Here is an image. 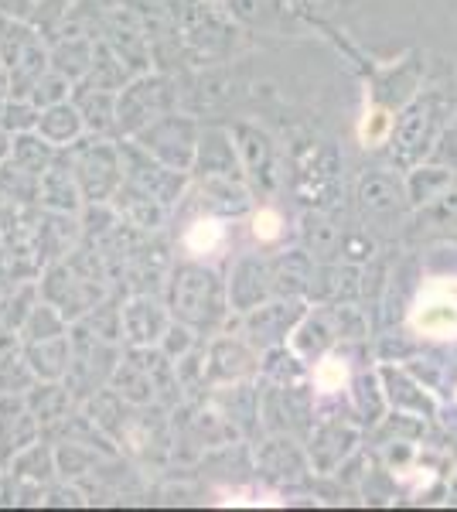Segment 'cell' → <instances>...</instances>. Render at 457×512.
Returning a JSON list of instances; mask_svg holds the SVG:
<instances>
[{"mask_svg": "<svg viewBox=\"0 0 457 512\" xmlns=\"http://www.w3.org/2000/svg\"><path fill=\"white\" fill-rule=\"evenodd\" d=\"M307 315L301 297H270L260 308H253L249 315H243V335L256 349H277V345H287L290 335H294L297 321Z\"/></svg>", "mask_w": 457, "mask_h": 512, "instance_id": "cell-9", "label": "cell"}, {"mask_svg": "<svg viewBox=\"0 0 457 512\" xmlns=\"http://www.w3.org/2000/svg\"><path fill=\"white\" fill-rule=\"evenodd\" d=\"M198 338H202V335H198L195 328L181 325V321H171V328H168V332H164V338H161V345H157V349H161L164 355H168V359L178 362L181 355H188L191 349H195Z\"/></svg>", "mask_w": 457, "mask_h": 512, "instance_id": "cell-51", "label": "cell"}, {"mask_svg": "<svg viewBox=\"0 0 457 512\" xmlns=\"http://www.w3.org/2000/svg\"><path fill=\"white\" fill-rule=\"evenodd\" d=\"M24 345V359L28 366L35 369L38 379H55L69 376V366H72V328L65 335H55V338H38V342H21Z\"/></svg>", "mask_w": 457, "mask_h": 512, "instance_id": "cell-28", "label": "cell"}, {"mask_svg": "<svg viewBox=\"0 0 457 512\" xmlns=\"http://www.w3.org/2000/svg\"><path fill=\"white\" fill-rule=\"evenodd\" d=\"M440 127V103L437 96H420L410 106H403L400 120L393 127V154L400 161V168H417L427 158V151L437 140Z\"/></svg>", "mask_w": 457, "mask_h": 512, "instance_id": "cell-7", "label": "cell"}, {"mask_svg": "<svg viewBox=\"0 0 457 512\" xmlns=\"http://www.w3.org/2000/svg\"><path fill=\"white\" fill-rule=\"evenodd\" d=\"M11 158L21 164V168H28L31 175H45L48 164L58 158V147L48 144L45 137L38 134V130H28V134H14V144H11Z\"/></svg>", "mask_w": 457, "mask_h": 512, "instance_id": "cell-42", "label": "cell"}, {"mask_svg": "<svg viewBox=\"0 0 457 512\" xmlns=\"http://www.w3.org/2000/svg\"><path fill=\"white\" fill-rule=\"evenodd\" d=\"M379 379H382V393H386L389 407H393L396 414H410V417H420V420L437 417L434 396L423 390V386L406 373V369L379 366Z\"/></svg>", "mask_w": 457, "mask_h": 512, "instance_id": "cell-20", "label": "cell"}, {"mask_svg": "<svg viewBox=\"0 0 457 512\" xmlns=\"http://www.w3.org/2000/svg\"><path fill=\"white\" fill-rule=\"evenodd\" d=\"M355 441V427L342 424V420H321L318 427L311 431V444H307V458L318 472H335L338 465L352 454Z\"/></svg>", "mask_w": 457, "mask_h": 512, "instance_id": "cell-23", "label": "cell"}, {"mask_svg": "<svg viewBox=\"0 0 457 512\" xmlns=\"http://www.w3.org/2000/svg\"><path fill=\"white\" fill-rule=\"evenodd\" d=\"M41 301V287L38 280H18L7 294H0V325L7 332L18 335L21 325L28 321V315L35 311V304Z\"/></svg>", "mask_w": 457, "mask_h": 512, "instance_id": "cell-38", "label": "cell"}, {"mask_svg": "<svg viewBox=\"0 0 457 512\" xmlns=\"http://www.w3.org/2000/svg\"><path fill=\"white\" fill-rule=\"evenodd\" d=\"M79 113H82V123H86V134L89 137H110V140H120V120H116V93L110 89H96L89 82H79L76 93Z\"/></svg>", "mask_w": 457, "mask_h": 512, "instance_id": "cell-26", "label": "cell"}, {"mask_svg": "<svg viewBox=\"0 0 457 512\" xmlns=\"http://www.w3.org/2000/svg\"><path fill=\"white\" fill-rule=\"evenodd\" d=\"M38 205L52 212H82L86 198H82L76 168H72L69 151H58V158L48 164V171L41 175V192H38Z\"/></svg>", "mask_w": 457, "mask_h": 512, "instance_id": "cell-19", "label": "cell"}, {"mask_svg": "<svg viewBox=\"0 0 457 512\" xmlns=\"http://www.w3.org/2000/svg\"><path fill=\"white\" fill-rule=\"evenodd\" d=\"M137 72L130 69L127 62L120 59V55L113 52L110 45H106L103 38L96 41V62H93V72H89V86L96 89H110V93H120L123 86H127L130 79H134Z\"/></svg>", "mask_w": 457, "mask_h": 512, "instance_id": "cell-40", "label": "cell"}, {"mask_svg": "<svg viewBox=\"0 0 457 512\" xmlns=\"http://www.w3.org/2000/svg\"><path fill=\"white\" fill-rule=\"evenodd\" d=\"M171 110H178V82L164 72H140L116 93L120 137H137Z\"/></svg>", "mask_w": 457, "mask_h": 512, "instance_id": "cell-2", "label": "cell"}, {"mask_svg": "<svg viewBox=\"0 0 457 512\" xmlns=\"http://www.w3.org/2000/svg\"><path fill=\"white\" fill-rule=\"evenodd\" d=\"M232 140H236L239 161H243V171L263 192H273L277 188V144L267 130L253 127V123H232Z\"/></svg>", "mask_w": 457, "mask_h": 512, "instance_id": "cell-14", "label": "cell"}, {"mask_svg": "<svg viewBox=\"0 0 457 512\" xmlns=\"http://www.w3.org/2000/svg\"><path fill=\"white\" fill-rule=\"evenodd\" d=\"M355 198H359L365 219H393L406 209L410 192L393 171H365L359 178V188H355Z\"/></svg>", "mask_w": 457, "mask_h": 512, "instance_id": "cell-16", "label": "cell"}, {"mask_svg": "<svg viewBox=\"0 0 457 512\" xmlns=\"http://www.w3.org/2000/svg\"><path fill=\"white\" fill-rule=\"evenodd\" d=\"M7 475L18 478V482H31V485H52L58 478V461H55V448L48 444V437H41L31 448H24L18 458L7 465Z\"/></svg>", "mask_w": 457, "mask_h": 512, "instance_id": "cell-35", "label": "cell"}, {"mask_svg": "<svg viewBox=\"0 0 457 512\" xmlns=\"http://www.w3.org/2000/svg\"><path fill=\"white\" fill-rule=\"evenodd\" d=\"M38 134L55 144L58 151L65 147L79 144L86 137V123H82V113L76 106V99H65V103H55V106H45L38 117Z\"/></svg>", "mask_w": 457, "mask_h": 512, "instance_id": "cell-31", "label": "cell"}, {"mask_svg": "<svg viewBox=\"0 0 457 512\" xmlns=\"http://www.w3.org/2000/svg\"><path fill=\"white\" fill-rule=\"evenodd\" d=\"M212 390H219L212 396V407H219V414L226 417L239 434L249 437L260 427V417H263L260 390H256L249 379H243V383H222V386H212Z\"/></svg>", "mask_w": 457, "mask_h": 512, "instance_id": "cell-22", "label": "cell"}, {"mask_svg": "<svg viewBox=\"0 0 457 512\" xmlns=\"http://www.w3.org/2000/svg\"><path fill=\"white\" fill-rule=\"evenodd\" d=\"M253 236L260 239V243H277L280 236H284V219H280L277 209H260L253 216Z\"/></svg>", "mask_w": 457, "mask_h": 512, "instance_id": "cell-53", "label": "cell"}, {"mask_svg": "<svg viewBox=\"0 0 457 512\" xmlns=\"http://www.w3.org/2000/svg\"><path fill=\"white\" fill-rule=\"evenodd\" d=\"M256 465H260L263 475L277 478V482H301L307 475L304 454L287 434H277V437H270V441H263L260 454H256Z\"/></svg>", "mask_w": 457, "mask_h": 512, "instance_id": "cell-29", "label": "cell"}, {"mask_svg": "<svg viewBox=\"0 0 457 512\" xmlns=\"http://www.w3.org/2000/svg\"><path fill=\"white\" fill-rule=\"evenodd\" d=\"M393 127H396V120L389 117V106H372L369 113H365V120H362V144L365 147H379L382 140H389L393 137Z\"/></svg>", "mask_w": 457, "mask_h": 512, "instance_id": "cell-50", "label": "cell"}, {"mask_svg": "<svg viewBox=\"0 0 457 512\" xmlns=\"http://www.w3.org/2000/svg\"><path fill=\"white\" fill-rule=\"evenodd\" d=\"M410 328L434 342L457 338V277H440L420 287L410 308Z\"/></svg>", "mask_w": 457, "mask_h": 512, "instance_id": "cell-8", "label": "cell"}, {"mask_svg": "<svg viewBox=\"0 0 457 512\" xmlns=\"http://www.w3.org/2000/svg\"><path fill=\"white\" fill-rule=\"evenodd\" d=\"M72 4L76 0H0V14L31 24L41 35H55L62 21L69 18Z\"/></svg>", "mask_w": 457, "mask_h": 512, "instance_id": "cell-33", "label": "cell"}, {"mask_svg": "<svg viewBox=\"0 0 457 512\" xmlns=\"http://www.w3.org/2000/svg\"><path fill=\"white\" fill-rule=\"evenodd\" d=\"M113 209L120 212V219L127 222V226H134L137 233H161L164 226H168V216L171 209L161 202V198H154L151 192H144V188L130 185L127 178H123V185L116 188V195L110 198Z\"/></svg>", "mask_w": 457, "mask_h": 512, "instance_id": "cell-18", "label": "cell"}, {"mask_svg": "<svg viewBox=\"0 0 457 512\" xmlns=\"http://www.w3.org/2000/svg\"><path fill=\"white\" fill-rule=\"evenodd\" d=\"M147 154H154L157 161H164L174 171H188L195 168V154H198V140H202V123L188 113H164L161 120H154L151 127H144L134 137Z\"/></svg>", "mask_w": 457, "mask_h": 512, "instance_id": "cell-5", "label": "cell"}, {"mask_svg": "<svg viewBox=\"0 0 457 512\" xmlns=\"http://www.w3.org/2000/svg\"><path fill=\"white\" fill-rule=\"evenodd\" d=\"M314 260L311 253L304 250H287L270 260V284H273V297H307L314 280Z\"/></svg>", "mask_w": 457, "mask_h": 512, "instance_id": "cell-27", "label": "cell"}, {"mask_svg": "<svg viewBox=\"0 0 457 512\" xmlns=\"http://www.w3.org/2000/svg\"><path fill=\"white\" fill-rule=\"evenodd\" d=\"M35 383L38 376L28 366V359H24L21 338L7 345V349H0V393H28Z\"/></svg>", "mask_w": 457, "mask_h": 512, "instance_id": "cell-41", "label": "cell"}, {"mask_svg": "<svg viewBox=\"0 0 457 512\" xmlns=\"http://www.w3.org/2000/svg\"><path fill=\"white\" fill-rule=\"evenodd\" d=\"M164 301L174 321L195 328L198 335H219L229 318V287L205 260H174Z\"/></svg>", "mask_w": 457, "mask_h": 512, "instance_id": "cell-1", "label": "cell"}, {"mask_svg": "<svg viewBox=\"0 0 457 512\" xmlns=\"http://www.w3.org/2000/svg\"><path fill=\"white\" fill-rule=\"evenodd\" d=\"M226 226L229 219H219V216H205V212H198L195 219L185 226V233H181V246H185V253L191 260H205V256H215L226 246Z\"/></svg>", "mask_w": 457, "mask_h": 512, "instance_id": "cell-36", "label": "cell"}, {"mask_svg": "<svg viewBox=\"0 0 457 512\" xmlns=\"http://www.w3.org/2000/svg\"><path fill=\"white\" fill-rule=\"evenodd\" d=\"M191 178H243V161H239L232 130L202 127V140H198Z\"/></svg>", "mask_w": 457, "mask_h": 512, "instance_id": "cell-17", "label": "cell"}, {"mask_svg": "<svg viewBox=\"0 0 457 512\" xmlns=\"http://www.w3.org/2000/svg\"><path fill=\"white\" fill-rule=\"evenodd\" d=\"M52 69V48H48V41L41 38L38 45H31L28 52L21 55L18 65H11V89L18 99H28L31 89L38 86V79L45 76V72Z\"/></svg>", "mask_w": 457, "mask_h": 512, "instance_id": "cell-39", "label": "cell"}, {"mask_svg": "<svg viewBox=\"0 0 457 512\" xmlns=\"http://www.w3.org/2000/svg\"><path fill=\"white\" fill-rule=\"evenodd\" d=\"M195 202L198 212L219 219H239L249 212V188L243 178H195Z\"/></svg>", "mask_w": 457, "mask_h": 512, "instance_id": "cell-21", "label": "cell"}, {"mask_svg": "<svg viewBox=\"0 0 457 512\" xmlns=\"http://www.w3.org/2000/svg\"><path fill=\"white\" fill-rule=\"evenodd\" d=\"M72 93H76V82H72L69 76H62V72H55V69H48L45 76L38 79V86L31 89V103L35 106H55V103H65V99H72Z\"/></svg>", "mask_w": 457, "mask_h": 512, "instance_id": "cell-48", "label": "cell"}, {"mask_svg": "<svg viewBox=\"0 0 457 512\" xmlns=\"http://www.w3.org/2000/svg\"><path fill=\"white\" fill-rule=\"evenodd\" d=\"M359 270L355 267H342V263H318L314 267V280L307 297H314L318 304H352L355 291H359Z\"/></svg>", "mask_w": 457, "mask_h": 512, "instance_id": "cell-32", "label": "cell"}, {"mask_svg": "<svg viewBox=\"0 0 457 512\" xmlns=\"http://www.w3.org/2000/svg\"><path fill=\"white\" fill-rule=\"evenodd\" d=\"M434 216L457 222V175L451 178V185L444 188V195H440L437 202H434Z\"/></svg>", "mask_w": 457, "mask_h": 512, "instance_id": "cell-54", "label": "cell"}, {"mask_svg": "<svg viewBox=\"0 0 457 512\" xmlns=\"http://www.w3.org/2000/svg\"><path fill=\"white\" fill-rule=\"evenodd\" d=\"M229 308L232 315H249L253 308H260L263 301H270L273 297V284H270V260H263V256L256 253H246L239 256L236 263H232L229 270Z\"/></svg>", "mask_w": 457, "mask_h": 512, "instance_id": "cell-13", "label": "cell"}, {"mask_svg": "<svg viewBox=\"0 0 457 512\" xmlns=\"http://www.w3.org/2000/svg\"><path fill=\"white\" fill-rule=\"evenodd\" d=\"M72 328V321L62 315V311L55 308V304H48L45 297L35 304V311L28 315V321L21 325V342H38V338H55V335H65Z\"/></svg>", "mask_w": 457, "mask_h": 512, "instance_id": "cell-45", "label": "cell"}, {"mask_svg": "<svg viewBox=\"0 0 457 512\" xmlns=\"http://www.w3.org/2000/svg\"><path fill=\"white\" fill-rule=\"evenodd\" d=\"M14 89H11V69H7L4 62H0V113H4V106L11 103Z\"/></svg>", "mask_w": 457, "mask_h": 512, "instance_id": "cell-57", "label": "cell"}, {"mask_svg": "<svg viewBox=\"0 0 457 512\" xmlns=\"http://www.w3.org/2000/svg\"><path fill=\"white\" fill-rule=\"evenodd\" d=\"M41 420L28 407L24 393H0V468H7L14 458L41 441Z\"/></svg>", "mask_w": 457, "mask_h": 512, "instance_id": "cell-12", "label": "cell"}, {"mask_svg": "<svg viewBox=\"0 0 457 512\" xmlns=\"http://www.w3.org/2000/svg\"><path fill=\"white\" fill-rule=\"evenodd\" d=\"M301 246L318 263H335V260H342V250H345V229L335 226L324 212H304Z\"/></svg>", "mask_w": 457, "mask_h": 512, "instance_id": "cell-30", "label": "cell"}, {"mask_svg": "<svg viewBox=\"0 0 457 512\" xmlns=\"http://www.w3.org/2000/svg\"><path fill=\"white\" fill-rule=\"evenodd\" d=\"M38 192H41V178L31 175L28 168H21L14 158L0 161V195L14 198L21 205H38Z\"/></svg>", "mask_w": 457, "mask_h": 512, "instance_id": "cell-44", "label": "cell"}, {"mask_svg": "<svg viewBox=\"0 0 457 512\" xmlns=\"http://www.w3.org/2000/svg\"><path fill=\"white\" fill-rule=\"evenodd\" d=\"M55 444V461H58V478L65 482H76V478L93 475L103 458H113V454L93 448L86 441H52Z\"/></svg>", "mask_w": 457, "mask_h": 512, "instance_id": "cell-37", "label": "cell"}, {"mask_svg": "<svg viewBox=\"0 0 457 512\" xmlns=\"http://www.w3.org/2000/svg\"><path fill=\"white\" fill-rule=\"evenodd\" d=\"M38 117H41V106H35L31 99L11 96V103H7L4 113H0V127H4L11 137L28 134V130H38Z\"/></svg>", "mask_w": 457, "mask_h": 512, "instance_id": "cell-49", "label": "cell"}, {"mask_svg": "<svg viewBox=\"0 0 457 512\" xmlns=\"http://www.w3.org/2000/svg\"><path fill=\"white\" fill-rule=\"evenodd\" d=\"M372 250H376V246H372L369 236H359V233L348 236L345 233V250H342L345 260H365V256H372Z\"/></svg>", "mask_w": 457, "mask_h": 512, "instance_id": "cell-55", "label": "cell"}, {"mask_svg": "<svg viewBox=\"0 0 457 512\" xmlns=\"http://www.w3.org/2000/svg\"><path fill=\"white\" fill-rule=\"evenodd\" d=\"M14 284H18V277H14L11 256H7V250H4V246H0V294H7Z\"/></svg>", "mask_w": 457, "mask_h": 512, "instance_id": "cell-56", "label": "cell"}, {"mask_svg": "<svg viewBox=\"0 0 457 512\" xmlns=\"http://www.w3.org/2000/svg\"><path fill=\"white\" fill-rule=\"evenodd\" d=\"M24 396H28V407L35 410V417L41 420V434L52 431L58 420H65L72 410H76V396L69 393V386H65L62 379H55V383L38 379Z\"/></svg>", "mask_w": 457, "mask_h": 512, "instance_id": "cell-34", "label": "cell"}, {"mask_svg": "<svg viewBox=\"0 0 457 512\" xmlns=\"http://www.w3.org/2000/svg\"><path fill=\"white\" fill-rule=\"evenodd\" d=\"M76 168L79 188L86 202H110L116 188L123 185V158H120V140L110 137H82L79 144L65 147Z\"/></svg>", "mask_w": 457, "mask_h": 512, "instance_id": "cell-4", "label": "cell"}, {"mask_svg": "<svg viewBox=\"0 0 457 512\" xmlns=\"http://www.w3.org/2000/svg\"><path fill=\"white\" fill-rule=\"evenodd\" d=\"M454 171L447 168H413L410 181H406V192H410V205H430L444 195V188L451 185Z\"/></svg>", "mask_w": 457, "mask_h": 512, "instance_id": "cell-46", "label": "cell"}, {"mask_svg": "<svg viewBox=\"0 0 457 512\" xmlns=\"http://www.w3.org/2000/svg\"><path fill=\"white\" fill-rule=\"evenodd\" d=\"M45 38L38 28H31V24H24L18 18H7V14H0V62L11 69V65L21 62V55L28 52L31 45H38V41Z\"/></svg>", "mask_w": 457, "mask_h": 512, "instance_id": "cell-43", "label": "cell"}, {"mask_svg": "<svg viewBox=\"0 0 457 512\" xmlns=\"http://www.w3.org/2000/svg\"><path fill=\"white\" fill-rule=\"evenodd\" d=\"M11 144H14V137L7 134L4 127H0V161H7V158H11Z\"/></svg>", "mask_w": 457, "mask_h": 512, "instance_id": "cell-58", "label": "cell"}, {"mask_svg": "<svg viewBox=\"0 0 457 512\" xmlns=\"http://www.w3.org/2000/svg\"><path fill=\"white\" fill-rule=\"evenodd\" d=\"M110 386L127 403H134V407H147V403H157V390H154L151 369H147L144 349H130V345H123L120 362H116V369H113Z\"/></svg>", "mask_w": 457, "mask_h": 512, "instance_id": "cell-24", "label": "cell"}, {"mask_svg": "<svg viewBox=\"0 0 457 512\" xmlns=\"http://www.w3.org/2000/svg\"><path fill=\"white\" fill-rule=\"evenodd\" d=\"M209 355V386L243 383L260 373V349L246 335H215L205 345Z\"/></svg>", "mask_w": 457, "mask_h": 512, "instance_id": "cell-11", "label": "cell"}, {"mask_svg": "<svg viewBox=\"0 0 457 512\" xmlns=\"http://www.w3.org/2000/svg\"><path fill=\"white\" fill-rule=\"evenodd\" d=\"M171 311L161 294H130L123 301V345L130 349H154L171 328Z\"/></svg>", "mask_w": 457, "mask_h": 512, "instance_id": "cell-10", "label": "cell"}, {"mask_svg": "<svg viewBox=\"0 0 457 512\" xmlns=\"http://www.w3.org/2000/svg\"><path fill=\"white\" fill-rule=\"evenodd\" d=\"M120 352H123V345L99 338L96 332H89L82 321L72 325V366H69V376H65V386L76 396L79 407L89 396H96L99 390L110 386L113 369H116V362H120Z\"/></svg>", "mask_w": 457, "mask_h": 512, "instance_id": "cell-3", "label": "cell"}, {"mask_svg": "<svg viewBox=\"0 0 457 512\" xmlns=\"http://www.w3.org/2000/svg\"><path fill=\"white\" fill-rule=\"evenodd\" d=\"M120 158H123V178L130 185L144 188L154 198H161L168 209H178V202L188 195V171H174L154 154H147L134 137H120Z\"/></svg>", "mask_w": 457, "mask_h": 512, "instance_id": "cell-6", "label": "cell"}, {"mask_svg": "<svg viewBox=\"0 0 457 512\" xmlns=\"http://www.w3.org/2000/svg\"><path fill=\"white\" fill-rule=\"evenodd\" d=\"M96 41L93 35H82V31H58V38L52 41V69L69 76L72 82H86L96 62Z\"/></svg>", "mask_w": 457, "mask_h": 512, "instance_id": "cell-25", "label": "cell"}, {"mask_svg": "<svg viewBox=\"0 0 457 512\" xmlns=\"http://www.w3.org/2000/svg\"><path fill=\"white\" fill-rule=\"evenodd\" d=\"M311 383H314V390L324 393V396L342 390V386L348 383V366H345L342 355H335V352L321 355V359L311 366Z\"/></svg>", "mask_w": 457, "mask_h": 512, "instance_id": "cell-47", "label": "cell"}, {"mask_svg": "<svg viewBox=\"0 0 457 512\" xmlns=\"http://www.w3.org/2000/svg\"><path fill=\"white\" fill-rule=\"evenodd\" d=\"M28 209H31V205H21V202H14V198L0 195V246H4L7 239H11L24 226V216H28Z\"/></svg>", "mask_w": 457, "mask_h": 512, "instance_id": "cell-52", "label": "cell"}, {"mask_svg": "<svg viewBox=\"0 0 457 512\" xmlns=\"http://www.w3.org/2000/svg\"><path fill=\"white\" fill-rule=\"evenodd\" d=\"M338 338H342V328H338V308L335 304H318V308L307 311V315L297 321L294 335H290V349L314 366L321 355H328L335 349Z\"/></svg>", "mask_w": 457, "mask_h": 512, "instance_id": "cell-15", "label": "cell"}]
</instances>
